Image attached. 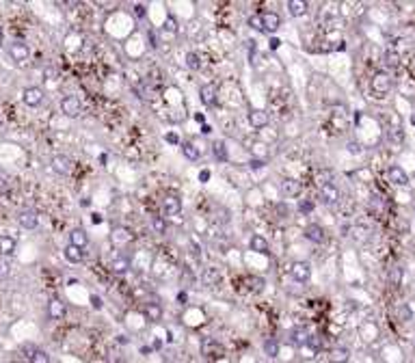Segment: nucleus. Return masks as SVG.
Returning a JSON list of instances; mask_svg holds the SVG:
<instances>
[{
	"label": "nucleus",
	"instance_id": "f257e3e1",
	"mask_svg": "<svg viewBox=\"0 0 415 363\" xmlns=\"http://www.w3.org/2000/svg\"><path fill=\"white\" fill-rule=\"evenodd\" d=\"M370 87H372V91H374L376 95L389 93V89H392V76L387 74V71H376V74L372 76Z\"/></svg>",
	"mask_w": 415,
	"mask_h": 363
},
{
	"label": "nucleus",
	"instance_id": "f03ea898",
	"mask_svg": "<svg viewBox=\"0 0 415 363\" xmlns=\"http://www.w3.org/2000/svg\"><path fill=\"white\" fill-rule=\"evenodd\" d=\"M61 113L65 117H71V119H76V117L82 113V104L80 99L76 95H65L61 99Z\"/></svg>",
	"mask_w": 415,
	"mask_h": 363
},
{
	"label": "nucleus",
	"instance_id": "7ed1b4c3",
	"mask_svg": "<svg viewBox=\"0 0 415 363\" xmlns=\"http://www.w3.org/2000/svg\"><path fill=\"white\" fill-rule=\"evenodd\" d=\"M9 57H11V61L15 63H26L31 57V48L26 45L24 41H13V43H9Z\"/></svg>",
	"mask_w": 415,
	"mask_h": 363
},
{
	"label": "nucleus",
	"instance_id": "20e7f679",
	"mask_svg": "<svg viewBox=\"0 0 415 363\" xmlns=\"http://www.w3.org/2000/svg\"><path fill=\"white\" fill-rule=\"evenodd\" d=\"M201 352H204V357H208V359H221L225 355V348L221 346L216 340L206 338L204 342H201Z\"/></svg>",
	"mask_w": 415,
	"mask_h": 363
},
{
	"label": "nucleus",
	"instance_id": "39448f33",
	"mask_svg": "<svg viewBox=\"0 0 415 363\" xmlns=\"http://www.w3.org/2000/svg\"><path fill=\"white\" fill-rule=\"evenodd\" d=\"M290 275L294 281L305 283V281H309V277H311V264L309 262H294L292 268H290Z\"/></svg>",
	"mask_w": 415,
	"mask_h": 363
},
{
	"label": "nucleus",
	"instance_id": "423d86ee",
	"mask_svg": "<svg viewBox=\"0 0 415 363\" xmlns=\"http://www.w3.org/2000/svg\"><path fill=\"white\" fill-rule=\"evenodd\" d=\"M22 102L26 106H31V108H37L43 102V89H39V87H26L22 91Z\"/></svg>",
	"mask_w": 415,
	"mask_h": 363
},
{
	"label": "nucleus",
	"instance_id": "0eeeda50",
	"mask_svg": "<svg viewBox=\"0 0 415 363\" xmlns=\"http://www.w3.org/2000/svg\"><path fill=\"white\" fill-rule=\"evenodd\" d=\"M320 201L327 205H333L339 201V188L333 184V182H327V184L320 186Z\"/></svg>",
	"mask_w": 415,
	"mask_h": 363
},
{
	"label": "nucleus",
	"instance_id": "6e6552de",
	"mask_svg": "<svg viewBox=\"0 0 415 363\" xmlns=\"http://www.w3.org/2000/svg\"><path fill=\"white\" fill-rule=\"evenodd\" d=\"M162 210H164V214H169V216L180 214V210H182V199L175 195V193H167V195L162 197Z\"/></svg>",
	"mask_w": 415,
	"mask_h": 363
},
{
	"label": "nucleus",
	"instance_id": "1a4fd4ad",
	"mask_svg": "<svg viewBox=\"0 0 415 363\" xmlns=\"http://www.w3.org/2000/svg\"><path fill=\"white\" fill-rule=\"evenodd\" d=\"M52 165V171L59 175H69L71 173V160L67 156H63V153H57V156H52L50 160Z\"/></svg>",
	"mask_w": 415,
	"mask_h": 363
},
{
	"label": "nucleus",
	"instance_id": "9d476101",
	"mask_svg": "<svg viewBox=\"0 0 415 363\" xmlns=\"http://www.w3.org/2000/svg\"><path fill=\"white\" fill-rule=\"evenodd\" d=\"M17 223H20V227H24V229H35V227L39 225V214L35 210H31V208H26V210H22L17 214Z\"/></svg>",
	"mask_w": 415,
	"mask_h": 363
},
{
	"label": "nucleus",
	"instance_id": "9b49d317",
	"mask_svg": "<svg viewBox=\"0 0 415 363\" xmlns=\"http://www.w3.org/2000/svg\"><path fill=\"white\" fill-rule=\"evenodd\" d=\"M387 177H389V182L394 186H407L409 184V175L404 173V169H400L398 165L387 169Z\"/></svg>",
	"mask_w": 415,
	"mask_h": 363
},
{
	"label": "nucleus",
	"instance_id": "f8f14e48",
	"mask_svg": "<svg viewBox=\"0 0 415 363\" xmlns=\"http://www.w3.org/2000/svg\"><path fill=\"white\" fill-rule=\"evenodd\" d=\"M268 121H271V117H268V113H266V111H260V108H257V111L249 113V123H251V128H255V130L266 128Z\"/></svg>",
	"mask_w": 415,
	"mask_h": 363
},
{
	"label": "nucleus",
	"instance_id": "ddd939ff",
	"mask_svg": "<svg viewBox=\"0 0 415 363\" xmlns=\"http://www.w3.org/2000/svg\"><path fill=\"white\" fill-rule=\"evenodd\" d=\"M281 193L285 197H299L303 193V184L299 179H292V177H285L281 182Z\"/></svg>",
	"mask_w": 415,
	"mask_h": 363
},
{
	"label": "nucleus",
	"instance_id": "4468645a",
	"mask_svg": "<svg viewBox=\"0 0 415 363\" xmlns=\"http://www.w3.org/2000/svg\"><path fill=\"white\" fill-rule=\"evenodd\" d=\"M249 249L255 251V253H262V255H268L271 253V247H268V240L264 238L260 234H253L251 240H249Z\"/></svg>",
	"mask_w": 415,
	"mask_h": 363
},
{
	"label": "nucleus",
	"instance_id": "2eb2a0df",
	"mask_svg": "<svg viewBox=\"0 0 415 363\" xmlns=\"http://www.w3.org/2000/svg\"><path fill=\"white\" fill-rule=\"evenodd\" d=\"M17 251V240L13 236H0V257H11Z\"/></svg>",
	"mask_w": 415,
	"mask_h": 363
},
{
	"label": "nucleus",
	"instance_id": "dca6fc26",
	"mask_svg": "<svg viewBox=\"0 0 415 363\" xmlns=\"http://www.w3.org/2000/svg\"><path fill=\"white\" fill-rule=\"evenodd\" d=\"M199 99L204 102L206 106H214V102H216V85H212V83H208V85H204L199 89Z\"/></svg>",
	"mask_w": 415,
	"mask_h": 363
},
{
	"label": "nucleus",
	"instance_id": "f3484780",
	"mask_svg": "<svg viewBox=\"0 0 415 363\" xmlns=\"http://www.w3.org/2000/svg\"><path fill=\"white\" fill-rule=\"evenodd\" d=\"M130 257L128 255H115L113 260H110V268H113V272H117V275H126L128 270H130Z\"/></svg>",
	"mask_w": 415,
	"mask_h": 363
},
{
	"label": "nucleus",
	"instance_id": "a211bd4d",
	"mask_svg": "<svg viewBox=\"0 0 415 363\" xmlns=\"http://www.w3.org/2000/svg\"><path fill=\"white\" fill-rule=\"evenodd\" d=\"M262 20H264V33H275L281 26V17L273 11L262 13Z\"/></svg>",
	"mask_w": 415,
	"mask_h": 363
},
{
	"label": "nucleus",
	"instance_id": "6ab92c4d",
	"mask_svg": "<svg viewBox=\"0 0 415 363\" xmlns=\"http://www.w3.org/2000/svg\"><path fill=\"white\" fill-rule=\"evenodd\" d=\"M89 242V236L85 229H71L69 231V244L71 247H78V249H85Z\"/></svg>",
	"mask_w": 415,
	"mask_h": 363
},
{
	"label": "nucleus",
	"instance_id": "aec40b11",
	"mask_svg": "<svg viewBox=\"0 0 415 363\" xmlns=\"http://www.w3.org/2000/svg\"><path fill=\"white\" fill-rule=\"evenodd\" d=\"M48 316L52 320H61V318L65 316V303L59 301V298H52L48 303Z\"/></svg>",
	"mask_w": 415,
	"mask_h": 363
},
{
	"label": "nucleus",
	"instance_id": "412c9836",
	"mask_svg": "<svg viewBox=\"0 0 415 363\" xmlns=\"http://www.w3.org/2000/svg\"><path fill=\"white\" fill-rule=\"evenodd\" d=\"M309 340V331L305 329V326H297L292 333H290V342L294 344V346H305Z\"/></svg>",
	"mask_w": 415,
	"mask_h": 363
},
{
	"label": "nucleus",
	"instance_id": "4be33fe9",
	"mask_svg": "<svg viewBox=\"0 0 415 363\" xmlns=\"http://www.w3.org/2000/svg\"><path fill=\"white\" fill-rule=\"evenodd\" d=\"M305 238L309 240V242H316V244H320V242H325V229H322L320 225H309L307 229H305Z\"/></svg>",
	"mask_w": 415,
	"mask_h": 363
},
{
	"label": "nucleus",
	"instance_id": "5701e85b",
	"mask_svg": "<svg viewBox=\"0 0 415 363\" xmlns=\"http://www.w3.org/2000/svg\"><path fill=\"white\" fill-rule=\"evenodd\" d=\"M249 151H251V158H255V160H266V158H268V145L262 143V141L251 143Z\"/></svg>",
	"mask_w": 415,
	"mask_h": 363
},
{
	"label": "nucleus",
	"instance_id": "b1692460",
	"mask_svg": "<svg viewBox=\"0 0 415 363\" xmlns=\"http://www.w3.org/2000/svg\"><path fill=\"white\" fill-rule=\"evenodd\" d=\"M348 359H350V352L344 346H335V348L329 350V361L331 363H346Z\"/></svg>",
	"mask_w": 415,
	"mask_h": 363
},
{
	"label": "nucleus",
	"instance_id": "393cba45",
	"mask_svg": "<svg viewBox=\"0 0 415 363\" xmlns=\"http://www.w3.org/2000/svg\"><path fill=\"white\" fill-rule=\"evenodd\" d=\"M110 240H113V244H128L132 240V231L130 229H126V227H117V229L113 231V236H110Z\"/></svg>",
	"mask_w": 415,
	"mask_h": 363
},
{
	"label": "nucleus",
	"instance_id": "a878e982",
	"mask_svg": "<svg viewBox=\"0 0 415 363\" xmlns=\"http://www.w3.org/2000/svg\"><path fill=\"white\" fill-rule=\"evenodd\" d=\"M307 3L305 0H288V11L292 17H303L307 13Z\"/></svg>",
	"mask_w": 415,
	"mask_h": 363
},
{
	"label": "nucleus",
	"instance_id": "bb28decb",
	"mask_svg": "<svg viewBox=\"0 0 415 363\" xmlns=\"http://www.w3.org/2000/svg\"><path fill=\"white\" fill-rule=\"evenodd\" d=\"M143 314H145V318H147L150 322H158L160 318H162V307H160L158 303H147L145 309H143Z\"/></svg>",
	"mask_w": 415,
	"mask_h": 363
},
{
	"label": "nucleus",
	"instance_id": "cd10ccee",
	"mask_svg": "<svg viewBox=\"0 0 415 363\" xmlns=\"http://www.w3.org/2000/svg\"><path fill=\"white\" fill-rule=\"evenodd\" d=\"M182 153H184V158L190 160V162H197L201 158V149L195 147L192 143H182Z\"/></svg>",
	"mask_w": 415,
	"mask_h": 363
},
{
	"label": "nucleus",
	"instance_id": "c85d7f7f",
	"mask_svg": "<svg viewBox=\"0 0 415 363\" xmlns=\"http://www.w3.org/2000/svg\"><path fill=\"white\" fill-rule=\"evenodd\" d=\"M218 279H221V272H218V268H214V266L206 268L204 275H201V281H204V286H214V283H218Z\"/></svg>",
	"mask_w": 415,
	"mask_h": 363
},
{
	"label": "nucleus",
	"instance_id": "c756f323",
	"mask_svg": "<svg viewBox=\"0 0 415 363\" xmlns=\"http://www.w3.org/2000/svg\"><path fill=\"white\" fill-rule=\"evenodd\" d=\"M63 255H65V260L71 262V264H78V262H82V249L67 244L65 251H63Z\"/></svg>",
	"mask_w": 415,
	"mask_h": 363
},
{
	"label": "nucleus",
	"instance_id": "7c9ffc66",
	"mask_svg": "<svg viewBox=\"0 0 415 363\" xmlns=\"http://www.w3.org/2000/svg\"><path fill=\"white\" fill-rule=\"evenodd\" d=\"M212 153H214V158L225 162L227 160V147H225V141H216L214 145H212Z\"/></svg>",
	"mask_w": 415,
	"mask_h": 363
},
{
	"label": "nucleus",
	"instance_id": "2f4dec72",
	"mask_svg": "<svg viewBox=\"0 0 415 363\" xmlns=\"http://www.w3.org/2000/svg\"><path fill=\"white\" fill-rule=\"evenodd\" d=\"M383 63H385V67L396 69V67H398V63H400V57H398V54H396V52L387 50V52L383 54Z\"/></svg>",
	"mask_w": 415,
	"mask_h": 363
},
{
	"label": "nucleus",
	"instance_id": "473e14b6",
	"mask_svg": "<svg viewBox=\"0 0 415 363\" xmlns=\"http://www.w3.org/2000/svg\"><path fill=\"white\" fill-rule=\"evenodd\" d=\"M264 352H266V355H268L271 359L279 357V344H277L275 340H266V342H264Z\"/></svg>",
	"mask_w": 415,
	"mask_h": 363
},
{
	"label": "nucleus",
	"instance_id": "72a5a7b5",
	"mask_svg": "<svg viewBox=\"0 0 415 363\" xmlns=\"http://www.w3.org/2000/svg\"><path fill=\"white\" fill-rule=\"evenodd\" d=\"M247 24L251 26L253 31H260V33H264V20H262V13H253V15L247 20Z\"/></svg>",
	"mask_w": 415,
	"mask_h": 363
},
{
	"label": "nucleus",
	"instance_id": "f704fd0d",
	"mask_svg": "<svg viewBox=\"0 0 415 363\" xmlns=\"http://www.w3.org/2000/svg\"><path fill=\"white\" fill-rule=\"evenodd\" d=\"M29 363H50V357L45 350H33V355H29Z\"/></svg>",
	"mask_w": 415,
	"mask_h": 363
},
{
	"label": "nucleus",
	"instance_id": "c9c22d12",
	"mask_svg": "<svg viewBox=\"0 0 415 363\" xmlns=\"http://www.w3.org/2000/svg\"><path fill=\"white\" fill-rule=\"evenodd\" d=\"M152 229L162 236L164 231H167V221H164L162 216H154V219H152Z\"/></svg>",
	"mask_w": 415,
	"mask_h": 363
},
{
	"label": "nucleus",
	"instance_id": "e433bc0d",
	"mask_svg": "<svg viewBox=\"0 0 415 363\" xmlns=\"http://www.w3.org/2000/svg\"><path fill=\"white\" fill-rule=\"evenodd\" d=\"M249 290H251V292H262L264 290V279L262 277H251L249 279Z\"/></svg>",
	"mask_w": 415,
	"mask_h": 363
},
{
	"label": "nucleus",
	"instance_id": "4c0bfd02",
	"mask_svg": "<svg viewBox=\"0 0 415 363\" xmlns=\"http://www.w3.org/2000/svg\"><path fill=\"white\" fill-rule=\"evenodd\" d=\"M400 281H402V268L396 266V268H392V272H389V283H392V286H400Z\"/></svg>",
	"mask_w": 415,
	"mask_h": 363
},
{
	"label": "nucleus",
	"instance_id": "58836bf2",
	"mask_svg": "<svg viewBox=\"0 0 415 363\" xmlns=\"http://www.w3.org/2000/svg\"><path fill=\"white\" fill-rule=\"evenodd\" d=\"M389 141H392V143H396V145H400V143L404 141V134H402V130H400V128H389Z\"/></svg>",
	"mask_w": 415,
	"mask_h": 363
},
{
	"label": "nucleus",
	"instance_id": "ea45409f",
	"mask_svg": "<svg viewBox=\"0 0 415 363\" xmlns=\"http://www.w3.org/2000/svg\"><path fill=\"white\" fill-rule=\"evenodd\" d=\"M305 346H309L313 352L320 350V348H322V340H320V335H309V340H307Z\"/></svg>",
	"mask_w": 415,
	"mask_h": 363
},
{
	"label": "nucleus",
	"instance_id": "a19ab883",
	"mask_svg": "<svg viewBox=\"0 0 415 363\" xmlns=\"http://www.w3.org/2000/svg\"><path fill=\"white\" fill-rule=\"evenodd\" d=\"M186 65H188L190 69H199V67H201V61H199V57H197L195 52H190L188 57H186Z\"/></svg>",
	"mask_w": 415,
	"mask_h": 363
},
{
	"label": "nucleus",
	"instance_id": "79ce46f5",
	"mask_svg": "<svg viewBox=\"0 0 415 363\" xmlns=\"http://www.w3.org/2000/svg\"><path fill=\"white\" fill-rule=\"evenodd\" d=\"M9 272H11V264H9L7 257H0V279L9 277Z\"/></svg>",
	"mask_w": 415,
	"mask_h": 363
},
{
	"label": "nucleus",
	"instance_id": "37998d69",
	"mask_svg": "<svg viewBox=\"0 0 415 363\" xmlns=\"http://www.w3.org/2000/svg\"><path fill=\"white\" fill-rule=\"evenodd\" d=\"M164 31H169V33H178V20H175L173 15H167V20H164Z\"/></svg>",
	"mask_w": 415,
	"mask_h": 363
},
{
	"label": "nucleus",
	"instance_id": "c03bdc74",
	"mask_svg": "<svg viewBox=\"0 0 415 363\" xmlns=\"http://www.w3.org/2000/svg\"><path fill=\"white\" fill-rule=\"evenodd\" d=\"M299 210H301L303 214H307V212L313 210V203H311V201H301V203H299Z\"/></svg>",
	"mask_w": 415,
	"mask_h": 363
},
{
	"label": "nucleus",
	"instance_id": "a18cd8bd",
	"mask_svg": "<svg viewBox=\"0 0 415 363\" xmlns=\"http://www.w3.org/2000/svg\"><path fill=\"white\" fill-rule=\"evenodd\" d=\"M91 307H93V309H102V298H100V296H91Z\"/></svg>",
	"mask_w": 415,
	"mask_h": 363
},
{
	"label": "nucleus",
	"instance_id": "49530a36",
	"mask_svg": "<svg viewBox=\"0 0 415 363\" xmlns=\"http://www.w3.org/2000/svg\"><path fill=\"white\" fill-rule=\"evenodd\" d=\"M208 179H210V171L208 169H201L199 171V182H201V184H206Z\"/></svg>",
	"mask_w": 415,
	"mask_h": 363
},
{
	"label": "nucleus",
	"instance_id": "de8ad7c7",
	"mask_svg": "<svg viewBox=\"0 0 415 363\" xmlns=\"http://www.w3.org/2000/svg\"><path fill=\"white\" fill-rule=\"evenodd\" d=\"M264 162H266V160H255V158H251V162H249V165H251V169H262Z\"/></svg>",
	"mask_w": 415,
	"mask_h": 363
},
{
	"label": "nucleus",
	"instance_id": "09e8293b",
	"mask_svg": "<svg viewBox=\"0 0 415 363\" xmlns=\"http://www.w3.org/2000/svg\"><path fill=\"white\" fill-rule=\"evenodd\" d=\"M268 45H271V50H277L281 45V41L277 39V37H271V41H268Z\"/></svg>",
	"mask_w": 415,
	"mask_h": 363
},
{
	"label": "nucleus",
	"instance_id": "8fccbe9b",
	"mask_svg": "<svg viewBox=\"0 0 415 363\" xmlns=\"http://www.w3.org/2000/svg\"><path fill=\"white\" fill-rule=\"evenodd\" d=\"M134 13H136L138 17H143V15H145V9H143V5H136V7H134Z\"/></svg>",
	"mask_w": 415,
	"mask_h": 363
},
{
	"label": "nucleus",
	"instance_id": "3c124183",
	"mask_svg": "<svg viewBox=\"0 0 415 363\" xmlns=\"http://www.w3.org/2000/svg\"><path fill=\"white\" fill-rule=\"evenodd\" d=\"M91 221H93V225H100V223H102V214H93V216H91Z\"/></svg>",
	"mask_w": 415,
	"mask_h": 363
},
{
	"label": "nucleus",
	"instance_id": "603ef678",
	"mask_svg": "<svg viewBox=\"0 0 415 363\" xmlns=\"http://www.w3.org/2000/svg\"><path fill=\"white\" fill-rule=\"evenodd\" d=\"M277 212H279V214H288V208H285L283 203H279V205H277Z\"/></svg>",
	"mask_w": 415,
	"mask_h": 363
},
{
	"label": "nucleus",
	"instance_id": "864d4df0",
	"mask_svg": "<svg viewBox=\"0 0 415 363\" xmlns=\"http://www.w3.org/2000/svg\"><path fill=\"white\" fill-rule=\"evenodd\" d=\"M348 151H350V153H357V151H359V147H357L355 143H348Z\"/></svg>",
	"mask_w": 415,
	"mask_h": 363
},
{
	"label": "nucleus",
	"instance_id": "5fc2aeb1",
	"mask_svg": "<svg viewBox=\"0 0 415 363\" xmlns=\"http://www.w3.org/2000/svg\"><path fill=\"white\" fill-rule=\"evenodd\" d=\"M210 132H212V128H210L208 123H204V125H201V134H210Z\"/></svg>",
	"mask_w": 415,
	"mask_h": 363
},
{
	"label": "nucleus",
	"instance_id": "6e6d98bb",
	"mask_svg": "<svg viewBox=\"0 0 415 363\" xmlns=\"http://www.w3.org/2000/svg\"><path fill=\"white\" fill-rule=\"evenodd\" d=\"M178 301H180L182 305H184V303H186V292H180V294H178Z\"/></svg>",
	"mask_w": 415,
	"mask_h": 363
},
{
	"label": "nucleus",
	"instance_id": "4d7b16f0",
	"mask_svg": "<svg viewBox=\"0 0 415 363\" xmlns=\"http://www.w3.org/2000/svg\"><path fill=\"white\" fill-rule=\"evenodd\" d=\"M195 121H199V123H204V121H206V117H204V115H201V113H197V115H195Z\"/></svg>",
	"mask_w": 415,
	"mask_h": 363
},
{
	"label": "nucleus",
	"instance_id": "13d9d810",
	"mask_svg": "<svg viewBox=\"0 0 415 363\" xmlns=\"http://www.w3.org/2000/svg\"><path fill=\"white\" fill-rule=\"evenodd\" d=\"M167 141L169 143H178V136H175V134H167Z\"/></svg>",
	"mask_w": 415,
	"mask_h": 363
},
{
	"label": "nucleus",
	"instance_id": "bf43d9fd",
	"mask_svg": "<svg viewBox=\"0 0 415 363\" xmlns=\"http://www.w3.org/2000/svg\"><path fill=\"white\" fill-rule=\"evenodd\" d=\"M3 39H5V33H3V29H0V43H3Z\"/></svg>",
	"mask_w": 415,
	"mask_h": 363
}]
</instances>
